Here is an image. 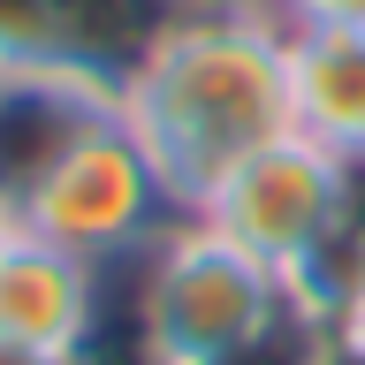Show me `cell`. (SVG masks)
Wrapping results in <instances>:
<instances>
[{"label": "cell", "instance_id": "1", "mask_svg": "<svg viewBox=\"0 0 365 365\" xmlns=\"http://www.w3.org/2000/svg\"><path fill=\"white\" fill-rule=\"evenodd\" d=\"M122 122L153 153L182 213L213 198V182L289 130V68L282 31L251 0H213L168 31L122 84Z\"/></svg>", "mask_w": 365, "mask_h": 365}, {"label": "cell", "instance_id": "2", "mask_svg": "<svg viewBox=\"0 0 365 365\" xmlns=\"http://www.w3.org/2000/svg\"><path fill=\"white\" fill-rule=\"evenodd\" d=\"M297 335L289 282L213 221H175L137 259V350L145 365H251Z\"/></svg>", "mask_w": 365, "mask_h": 365}, {"label": "cell", "instance_id": "3", "mask_svg": "<svg viewBox=\"0 0 365 365\" xmlns=\"http://www.w3.org/2000/svg\"><path fill=\"white\" fill-rule=\"evenodd\" d=\"M350 198H358V160L327 153L304 130H282L213 182L198 221L236 236L251 259H267L289 282V297L304 304V289L327 274V259L350 236Z\"/></svg>", "mask_w": 365, "mask_h": 365}, {"label": "cell", "instance_id": "4", "mask_svg": "<svg viewBox=\"0 0 365 365\" xmlns=\"http://www.w3.org/2000/svg\"><path fill=\"white\" fill-rule=\"evenodd\" d=\"M175 221H190V213L175 205V190H168V175L153 168V153L130 137L122 107L31 190V205H23V228H31V236H53V244L99 259V267L145 259Z\"/></svg>", "mask_w": 365, "mask_h": 365}, {"label": "cell", "instance_id": "5", "mask_svg": "<svg viewBox=\"0 0 365 365\" xmlns=\"http://www.w3.org/2000/svg\"><path fill=\"white\" fill-rule=\"evenodd\" d=\"M182 16L190 0H0V61L68 68L122 99V84Z\"/></svg>", "mask_w": 365, "mask_h": 365}, {"label": "cell", "instance_id": "6", "mask_svg": "<svg viewBox=\"0 0 365 365\" xmlns=\"http://www.w3.org/2000/svg\"><path fill=\"white\" fill-rule=\"evenodd\" d=\"M114 114V91L68 76V68H31V61H0V205H31L53 168L84 145L99 122Z\"/></svg>", "mask_w": 365, "mask_h": 365}, {"label": "cell", "instance_id": "7", "mask_svg": "<svg viewBox=\"0 0 365 365\" xmlns=\"http://www.w3.org/2000/svg\"><path fill=\"white\" fill-rule=\"evenodd\" d=\"M99 282H107L99 259L23 228L0 259V335L84 365L91 335H99Z\"/></svg>", "mask_w": 365, "mask_h": 365}, {"label": "cell", "instance_id": "8", "mask_svg": "<svg viewBox=\"0 0 365 365\" xmlns=\"http://www.w3.org/2000/svg\"><path fill=\"white\" fill-rule=\"evenodd\" d=\"M289 130L319 137L327 153L365 160V31H289Z\"/></svg>", "mask_w": 365, "mask_h": 365}, {"label": "cell", "instance_id": "9", "mask_svg": "<svg viewBox=\"0 0 365 365\" xmlns=\"http://www.w3.org/2000/svg\"><path fill=\"white\" fill-rule=\"evenodd\" d=\"M259 16L289 38V31H365V0H251Z\"/></svg>", "mask_w": 365, "mask_h": 365}, {"label": "cell", "instance_id": "10", "mask_svg": "<svg viewBox=\"0 0 365 365\" xmlns=\"http://www.w3.org/2000/svg\"><path fill=\"white\" fill-rule=\"evenodd\" d=\"M304 365H365V319H319V327H304Z\"/></svg>", "mask_w": 365, "mask_h": 365}, {"label": "cell", "instance_id": "11", "mask_svg": "<svg viewBox=\"0 0 365 365\" xmlns=\"http://www.w3.org/2000/svg\"><path fill=\"white\" fill-rule=\"evenodd\" d=\"M0 365H76V358H53V350H31V342H8V335H0Z\"/></svg>", "mask_w": 365, "mask_h": 365}, {"label": "cell", "instance_id": "12", "mask_svg": "<svg viewBox=\"0 0 365 365\" xmlns=\"http://www.w3.org/2000/svg\"><path fill=\"white\" fill-rule=\"evenodd\" d=\"M23 236V221H16V205H0V259H8V244Z\"/></svg>", "mask_w": 365, "mask_h": 365}, {"label": "cell", "instance_id": "13", "mask_svg": "<svg viewBox=\"0 0 365 365\" xmlns=\"http://www.w3.org/2000/svg\"><path fill=\"white\" fill-rule=\"evenodd\" d=\"M335 319H365V304H350V312H335Z\"/></svg>", "mask_w": 365, "mask_h": 365}, {"label": "cell", "instance_id": "14", "mask_svg": "<svg viewBox=\"0 0 365 365\" xmlns=\"http://www.w3.org/2000/svg\"><path fill=\"white\" fill-rule=\"evenodd\" d=\"M190 8H213V0H190Z\"/></svg>", "mask_w": 365, "mask_h": 365}]
</instances>
